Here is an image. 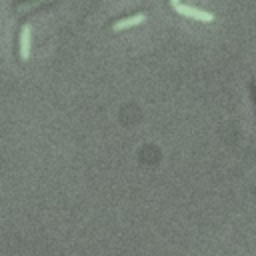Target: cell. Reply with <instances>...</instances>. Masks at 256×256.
<instances>
[{
  "label": "cell",
  "instance_id": "cell-1",
  "mask_svg": "<svg viewBox=\"0 0 256 256\" xmlns=\"http://www.w3.org/2000/svg\"><path fill=\"white\" fill-rule=\"evenodd\" d=\"M174 10L186 18H194V20H200V22H212L214 20V14L210 12H204V10H198L194 6H184V4H176Z\"/></svg>",
  "mask_w": 256,
  "mask_h": 256
},
{
  "label": "cell",
  "instance_id": "cell-2",
  "mask_svg": "<svg viewBox=\"0 0 256 256\" xmlns=\"http://www.w3.org/2000/svg\"><path fill=\"white\" fill-rule=\"evenodd\" d=\"M146 20V14L144 12H138V14H134V16H128V18H122V20H118V22H114L112 24V30H126V28H132V26H136V24H140V22H144Z\"/></svg>",
  "mask_w": 256,
  "mask_h": 256
},
{
  "label": "cell",
  "instance_id": "cell-3",
  "mask_svg": "<svg viewBox=\"0 0 256 256\" xmlns=\"http://www.w3.org/2000/svg\"><path fill=\"white\" fill-rule=\"evenodd\" d=\"M30 56V26L24 24L20 28V60H28Z\"/></svg>",
  "mask_w": 256,
  "mask_h": 256
},
{
  "label": "cell",
  "instance_id": "cell-4",
  "mask_svg": "<svg viewBox=\"0 0 256 256\" xmlns=\"http://www.w3.org/2000/svg\"><path fill=\"white\" fill-rule=\"evenodd\" d=\"M250 94H252V102H254V108H256V78L250 82Z\"/></svg>",
  "mask_w": 256,
  "mask_h": 256
},
{
  "label": "cell",
  "instance_id": "cell-5",
  "mask_svg": "<svg viewBox=\"0 0 256 256\" xmlns=\"http://www.w3.org/2000/svg\"><path fill=\"white\" fill-rule=\"evenodd\" d=\"M170 4H172V8H174L176 4H180V0H170Z\"/></svg>",
  "mask_w": 256,
  "mask_h": 256
}]
</instances>
